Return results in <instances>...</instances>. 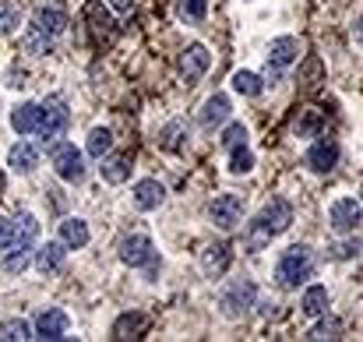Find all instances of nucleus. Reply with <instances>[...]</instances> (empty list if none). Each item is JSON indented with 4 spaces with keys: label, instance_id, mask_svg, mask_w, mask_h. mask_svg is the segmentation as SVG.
Masks as SVG:
<instances>
[{
    "label": "nucleus",
    "instance_id": "obj_13",
    "mask_svg": "<svg viewBox=\"0 0 363 342\" xmlns=\"http://www.w3.org/2000/svg\"><path fill=\"white\" fill-rule=\"evenodd\" d=\"M230 243H208L205 250H201V272L208 275V279H219L226 268H230Z\"/></svg>",
    "mask_w": 363,
    "mask_h": 342
},
{
    "label": "nucleus",
    "instance_id": "obj_5",
    "mask_svg": "<svg viewBox=\"0 0 363 342\" xmlns=\"http://www.w3.org/2000/svg\"><path fill=\"white\" fill-rule=\"evenodd\" d=\"M121 261L130 268H145V265H155V243L145 236V233H130L121 240Z\"/></svg>",
    "mask_w": 363,
    "mask_h": 342
},
{
    "label": "nucleus",
    "instance_id": "obj_16",
    "mask_svg": "<svg viewBox=\"0 0 363 342\" xmlns=\"http://www.w3.org/2000/svg\"><path fill=\"white\" fill-rule=\"evenodd\" d=\"M145 332H148V314L141 311H127L113 325V339H141Z\"/></svg>",
    "mask_w": 363,
    "mask_h": 342
},
{
    "label": "nucleus",
    "instance_id": "obj_23",
    "mask_svg": "<svg viewBox=\"0 0 363 342\" xmlns=\"http://www.w3.org/2000/svg\"><path fill=\"white\" fill-rule=\"evenodd\" d=\"M11 127H14L18 134H32V131L39 127V103H21V106H14Z\"/></svg>",
    "mask_w": 363,
    "mask_h": 342
},
{
    "label": "nucleus",
    "instance_id": "obj_14",
    "mask_svg": "<svg viewBox=\"0 0 363 342\" xmlns=\"http://www.w3.org/2000/svg\"><path fill=\"white\" fill-rule=\"evenodd\" d=\"M300 57V43L293 39V35H279V39H272V46H268V67H289L293 60Z\"/></svg>",
    "mask_w": 363,
    "mask_h": 342
},
{
    "label": "nucleus",
    "instance_id": "obj_37",
    "mask_svg": "<svg viewBox=\"0 0 363 342\" xmlns=\"http://www.w3.org/2000/svg\"><path fill=\"white\" fill-rule=\"evenodd\" d=\"M18 21H21V11H18L14 4H0V35L14 32V28H18Z\"/></svg>",
    "mask_w": 363,
    "mask_h": 342
},
{
    "label": "nucleus",
    "instance_id": "obj_3",
    "mask_svg": "<svg viewBox=\"0 0 363 342\" xmlns=\"http://www.w3.org/2000/svg\"><path fill=\"white\" fill-rule=\"evenodd\" d=\"M50 159H53V170L64 184H82L85 180V155L71 145V141H60L50 148Z\"/></svg>",
    "mask_w": 363,
    "mask_h": 342
},
{
    "label": "nucleus",
    "instance_id": "obj_34",
    "mask_svg": "<svg viewBox=\"0 0 363 342\" xmlns=\"http://www.w3.org/2000/svg\"><path fill=\"white\" fill-rule=\"evenodd\" d=\"M177 11H180V18H184V21H191V25H194V21H205V14H208V0H180V7H177Z\"/></svg>",
    "mask_w": 363,
    "mask_h": 342
},
{
    "label": "nucleus",
    "instance_id": "obj_21",
    "mask_svg": "<svg viewBox=\"0 0 363 342\" xmlns=\"http://www.w3.org/2000/svg\"><path fill=\"white\" fill-rule=\"evenodd\" d=\"M300 307H303V314H307V318H321V314L328 311V286H321V282L307 286V289H303Z\"/></svg>",
    "mask_w": 363,
    "mask_h": 342
},
{
    "label": "nucleus",
    "instance_id": "obj_18",
    "mask_svg": "<svg viewBox=\"0 0 363 342\" xmlns=\"http://www.w3.org/2000/svg\"><path fill=\"white\" fill-rule=\"evenodd\" d=\"M64 254H67L64 243H43V247H35V268L43 275H53L64 268Z\"/></svg>",
    "mask_w": 363,
    "mask_h": 342
},
{
    "label": "nucleus",
    "instance_id": "obj_8",
    "mask_svg": "<svg viewBox=\"0 0 363 342\" xmlns=\"http://www.w3.org/2000/svg\"><path fill=\"white\" fill-rule=\"evenodd\" d=\"M360 216H363V209L357 198H339V202L328 209V219H332V229H335V233H357Z\"/></svg>",
    "mask_w": 363,
    "mask_h": 342
},
{
    "label": "nucleus",
    "instance_id": "obj_42",
    "mask_svg": "<svg viewBox=\"0 0 363 342\" xmlns=\"http://www.w3.org/2000/svg\"><path fill=\"white\" fill-rule=\"evenodd\" d=\"M254 304H257V300H254ZM257 307H261V314L268 318V314H275V307H279V304H275V300H261Z\"/></svg>",
    "mask_w": 363,
    "mask_h": 342
},
{
    "label": "nucleus",
    "instance_id": "obj_4",
    "mask_svg": "<svg viewBox=\"0 0 363 342\" xmlns=\"http://www.w3.org/2000/svg\"><path fill=\"white\" fill-rule=\"evenodd\" d=\"M208 223L216 229H237L243 223V198L237 194H219L208 202Z\"/></svg>",
    "mask_w": 363,
    "mask_h": 342
},
{
    "label": "nucleus",
    "instance_id": "obj_20",
    "mask_svg": "<svg viewBox=\"0 0 363 342\" xmlns=\"http://www.w3.org/2000/svg\"><path fill=\"white\" fill-rule=\"evenodd\" d=\"M60 243L64 247H71V250H82L85 243H89V223L85 219H64L60 223Z\"/></svg>",
    "mask_w": 363,
    "mask_h": 342
},
{
    "label": "nucleus",
    "instance_id": "obj_24",
    "mask_svg": "<svg viewBox=\"0 0 363 342\" xmlns=\"http://www.w3.org/2000/svg\"><path fill=\"white\" fill-rule=\"evenodd\" d=\"M28 261H32V247H21V243H11L0 265H4V272H7V275H21V272L28 268Z\"/></svg>",
    "mask_w": 363,
    "mask_h": 342
},
{
    "label": "nucleus",
    "instance_id": "obj_36",
    "mask_svg": "<svg viewBox=\"0 0 363 342\" xmlns=\"http://www.w3.org/2000/svg\"><path fill=\"white\" fill-rule=\"evenodd\" d=\"M357 254H360V236H357V240H342V243L328 247V258H332V261H350V258H357Z\"/></svg>",
    "mask_w": 363,
    "mask_h": 342
},
{
    "label": "nucleus",
    "instance_id": "obj_11",
    "mask_svg": "<svg viewBox=\"0 0 363 342\" xmlns=\"http://www.w3.org/2000/svg\"><path fill=\"white\" fill-rule=\"evenodd\" d=\"M64 332H67V314L60 311V307H46L39 318H35V339H64Z\"/></svg>",
    "mask_w": 363,
    "mask_h": 342
},
{
    "label": "nucleus",
    "instance_id": "obj_15",
    "mask_svg": "<svg viewBox=\"0 0 363 342\" xmlns=\"http://www.w3.org/2000/svg\"><path fill=\"white\" fill-rule=\"evenodd\" d=\"M32 25L53 39V35H60V32L67 28V14H64L60 7H35V14H32Z\"/></svg>",
    "mask_w": 363,
    "mask_h": 342
},
{
    "label": "nucleus",
    "instance_id": "obj_9",
    "mask_svg": "<svg viewBox=\"0 0 363 342\" xmlns=\"http://www.w3.org/2000/svg\"><path fill=\"white\" fill-rule=\"evenodd\" d=\"M64 127H67V106H64V103L53 99V103L39 106V127H35V131H39L43 141H53Z\"/></svg>",
    "mask_w": 363,
    "mask_h": 342
},
{
    "label": "nucleus",
    "instance_id": "obj_30",
    "mask_svg": "<svg viewBox=\"0 0 363 342\" xmlns=\"http://www.w3.org/2000/svg\"><path fill=\"white\" fill-rule=\"evenodd\" d=\"M250 170H254V152H250L243 141L233 145V148H230V173L240 177V173H250Z\"/></svg>",
    "mask_w": 363,
    "mask_h": 342
},
{
    "label": "nucleus",
    "instance_id": "obj_17",
    "mask_svg": "<svg viewBox=\"0 0 363 342\" xmlns=\"http://www.w3.org/2000/svg\"><path fill=\"white\" fill-rule=\"evenodd\" d=\"M230 114H233V103H230V99L219 92V96L205 99V106H201L198 120H201V127H216V123H226V120H230Z\"/></svg>",
    "mask_w": 363,
    "mask_h": 342
},
{
    "label": "nucleus",
    "instance_id": "obj_41",
    "mask_svg": "<svg viewBox=\"0 0 363 342\" xmlns=\"http://www.w3.org/2000/svg\"><path fill=\"white\" fill-rule=\"evenodd\" d=\"M106 4H110L113 11H121V14H127V11L134 7V0H106Z\"/></svg>",
    "mask_w": 363,
    "mask_h": 342
},
{
    "label": "nucleus",
    "instance_id": "obj_7",
    "mask_svg": "<svg viewBox=\"0 0 363 342\" xmlns=\"http://www.w3.org/2000/svg\"><path fill=\"white\" fill-rule=\"evenodd\" d=\"M335 162H339V141L328 134H318V141L307 148V166L314 173H328V170H335Z\"/></svg>",
    "mask_w": 363,
    "mask_h": 342
},
{
    "label": "nucleus",
    "instance_id": "obj_12",
    "mask_svg": "<svg viewBox=\"0 0 363 342\" xmlns=\"http://www.w3.org/2000/svg\"><path fill=\"white\" fill-rule=\"evenodd\" d=\"M166 202V187L159 184V180H138L134 184V205L141 209V212H155L159 205Z\"/></svg>",
    "mask_w": 363,
    "mask_h": 342
},
{
    "label": "nucleus",
    "instance_id": "obj_19",
    "mask_svg": "<svg viewBox=\"0 0 363 342\" xmlns=\"http://www.w3.org/2000/svg\"><path fill=\"white\" fill-rule=\"evenodd\" d=\"M7 166H11L14 173H32V170L39 166V152H35L32 145L18 141V145H11V152H7Z\"/></svg>",
    "mask_w": 363,
    "mask_h": 342
},
{
    "label": "nucleus",
    "instance_id": "obj_1",
    "mask_svg": "<svg viewBox=\"0 0 363 342\" xmlns=\"http://www.w3.org/2000/svg\"><path fill=\"white\" fill-rule=\"evenodd\" d=\"M311 272H314V258H311V250H307L303 243H293V247H286V250L279 254L275 275H279V282H282V286L296 289L300 282H307V279H311Z\"/></svg>",
    "mask_w": 363,
    "mask_h": 342
},
{
    "label": "nucleus",
    "instance_id": "obj_10",
    "mask_svg": "<svg viewBox=\"0 0 363 342\" xmlns=\"http://www.w3.org/2000/svg\"><path fill=\"white\" fill-rule=\"evenodd\" d=\"M261 223L272 229V236L286 233V229L293 226V205H289L286 198H272V202L261 209Z\"/></svg>",
    "mask_w": 363,
    "mask_h": 342
},
{
    "label": "nucleus",
    "instance_id": "obj_32",
    "mask_svg": "<svg viewBox=\"0 0 363 342\" xmlns=\"http://www.w3.org/2000/svg\"><path fill=\"white\" fill-rule=\"evenodd\" d=\"M50 46H53V39H50L46 32H39L35 25H28V32H25V50H28V53H50Z\"/></svg>",
    "mask_w": 363,
    "mask_h": 342
},
{
    "label": "nucleus",
    "instance_id": "obj_35",
    "mask_svg": "<svg viewBox=\"0 0 363 342\" xmlns=\"http://www.w3.org/2000/svg\"><path fill=\"white\" fill-rule=\"evenodd\" d=\"M85 14L92 18V28H96V32H106V28L113 25V21H110V14L103 11V4H99V0H89V4H85Z\"/></svg>",
    "mask_w": 363,
    "mask_h": 342
},
{
    "label": "nucleus",
    "instance_id": "obj_26",
    "mask_svg": "<svg viewBox=\"0 0 363 342\" xmlns=\"http://www.w3.org/2000/svg\"><path fill=\"white\" fill-rule=\"evenodd\" d=\"M35 236H39V219L35 216H18V223H14V236H11V243H21V247H35ZM7 243V247H11Z\"/></svg>",
    "mask_w": 363,
    "mask_h": 342
},
{
    "label": "nucleus",
    "instance_id": "obj_22",
    "mask_svg": "<svg viewBox=\"0 0 363 342\" xmlns=\"http://www.w3.org/2000/svg\"><path fill=\"white\" fill-rule=\"evenodd\" d=\"M99 173H103L106 184H123V180L130 177V159H127V155H110V152H106Z\"/></svg>",
    "mask_w": 363,
    "mask_h": 342
},
{
    "label": "nucleus",
    "instance_id": "obj_33",
    "mask_svg": "<svg viewBox=\"0 0 363 342\" xmlns=\"http://www.w3.org/2000/svg\"><path fill=\"white\" fill-rule=\"evenodd\" d=\"M307 339H342V321L339 318H325V321H318L311 329Z\"/></svg>",
    "mask_w": 363,
    "mask_h": 342
},
{
    "label": "nucleus",
    "instance_id": "obj_6",
    "mask_svg": "<svg viewBox=\"0 0 363 342\" xmlns=\"http://www.w3.org/2000/svg\"><path fill=\"white\" fill-rule=\"evenodd\" d=\"M208 67H212V53H208L201 43H194V46L184 50V57H180V78H184L187 85H198Z\"/></svg>",
    "mask_w": 363,
    "mask_h": 342
},
{
    "label": "nucleus",
    "instance_id": "obj_2",
    "mask_svg": "<svg viewBox=\"0 0 363 342\" xmlns=\"http://www.w3.org/2000/svg\"><path fill=\"white\" fill-rule=\"evenodd\" d=\"M254 300H257V286H254L250 279H233V282L219 293V311H223L230 321H240L243 314H250Z\"/></svg>",
    "mask_w": 363,
    "mask_h": 342
},
{
    "label": "nucleus",
    "instance_id": "obj_27",
    "mask_svg": "<svg viewBox=\"0 0 363 342\" xmlns=\"http://www.w3.org/2000/svg\"><path fill=\"white\" fill-rule=\"evenodd\" d=\"M321 123H325L321 110H300V116L293 120V134L296 138H314L321 131Z\"/></svg>",
    "mask_w": 363,
    "mask_h": 342
},
{
    "label": "nucleus",
    "instance_id": "obj_31",
    "mask_svg": "<svg viewBox=\"0 0 363 342\" xmlns=\"http://www.w3.org/2000/svg\"><path fill=\"white\" fill-rule=\"evenodd\" d=\"M21 339H32V336H28V325H25L21 318L0 321V342H21Z\"/></svg>",
    "mask_w": 363,
    "mask_h": 342
},
{
    "label": "nucleus",
    "instance_id": "obj_39",
    "mask_svg": "<svg viewBox=\"0 0 363 342\" xmlns=\"http://www.w3.org/2000/svg\"><path fill=\"white\" fill-rule=\"evenodd\" d=\"M184 127L180 123H169L166 131H162V148H177V134H180Z\"/></svg>",
    "mask_w": 363,
    "mask_h": 342
},
{
    "label": "nucleus",
    "instance_id": "obj_38",
    "mask_svg": "<svg viewBox=\"0 0 363 342\" xmlns=\"http://www.w3.org/2000/svg\"><path fill=\"white\" fill-rule=\"evenodd\" d=\"M223 148H233V145H240V141H247V127L243 123H230L226 131H223Z\"/></svg>",
    "mask_w": 363,
    "mask_h": 342
},
{
    "label": "nucleus",
    "instance_id": "obj_28",
    "mask_svg": "<svg viewBox=\"0 0 363 342\" xmlns=\"http://www.w3.org/2000/svg\"><path fill=\"white\" fill-rule=\"evenodd\" d=\"M110 148H113V134H110V127H92V134H89V141H85V152H89L92 159H103Z\"/></svg>",
    "mask_w": 363,
    "mask_h": 342
},
{
    "label": "nucleus",
    "instance_id": "obj_40",
    "mask_svg": "<svg viewBox=\"0 0 363 342\" xmlns=\"http://www.w3.org/2000/svg\"><path fill=\"white\" fill-rule=\"evenodd\" d=\"M11 236H14V223L0 216V247H7V243H11Z\"/></svg>",
    "mask_w": 363,
    "mask_h": 342
},
{
    "label": "nucleus",
    "instance_id": "obj_25",
    "mask_svg": "<svg viewBox=\"0 0 363 342\" xmlns=\"http://www.w3.org/2000/svg\"><path fill=\"white\" fill-rule=\"evenodd\" d=\"M268 243H272V229L264 226V223H261V216H257L254 223H247V233H243V250H250V254H254V250H264Z\"/></svg>",
    "mask_w": 363,
    "mask_h": 342
},
{
    "label": "nucleus",
    "instance_id": "obj_29",
    "mask_svg": "<svg viewBox=\"0 0 363 342\" xmlns=\"http://www.w3.org/2000/svg\"><path fill=\"white\" fill-rule=\"evenodd\" d=\"M233 89H237L240 96H247V99H254V96H261L264 82H261L254 71H237V75H233Z\"/></svg>",
    "mask_w": 363,
    "mask_h": 342
}]
</instances>
